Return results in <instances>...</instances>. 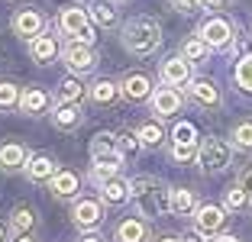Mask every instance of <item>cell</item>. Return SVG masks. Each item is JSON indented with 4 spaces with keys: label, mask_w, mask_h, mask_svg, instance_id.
<instances>
[{
    "label": "cell",
    "mask_w": 252,
    "mask_h": 242,
    "mask_svg": "<svg viewBox=\"0 0 252 242\" xmlns=\"http://www.w3.org/2000/svg\"><path fill=\"white\" fill-rule=\"evenodd\" d=\"M162 242H185V239H175V236H168V239H162Z\"/></svg>",
    "instance_id": "45"
},
{
    "label": "cell",
    "mask_w": 252,
    "mask_h": 242,
    "mask_svg": "<svg viewBox=\"0 0 252 242\" xmlns=\"http://www.w3.org/2000/svg\"><path fill=\"white\" fill-rule=\"evenodd\" d=\"M246 184H249V187H252V171H249V175H246Z\"/></svg>",
    "instance_id": "46"
},
{
    "label": "cell",
    "mask_w": 252,
    "mask_h": 242,
    "mask_svg": "<svg viewBox=\"0 0 252 242\" xmlns=\"http://www.w3.org/2000/svg\"><path fill=\"white\" fill-rule=\"evenodd\" d=\"M120 142L113 139L110 132H97L94 142H91V158L94 161H123V149H117Z\"/></svg>",
    "instance_id": "8"
},
{
    "label": "cell",
    "mask_w": 252,
    "mask_h": 242,
    "mask_svg": "<svg viewBox=\"0 0 252 242\" xmlns=\"http://www.w3.org/2000/svg\"><path fill=\"white\" fill-rule=\"evenodd\" d=\"M149 88H152V84H149V78L146 74H126L123 81H120V94L126 97V100H146L149 97Z\"/></svg>",
    "instance_id": "16"
},
{
    "label": "cell",
    "mask_w": 252,
    "mask_h": 242,
    "mask_svg": "<svg viewBox=\"0 0 252 242\" xmlns=\"http://www.w3.org/2000/svg\"><path fill=\"white\" fill-rule=\"evenodd\" d=\"M207 49H210V45L204 42V39H188V42L181 45V55H185L188 61H200L204 55H207Z\"/></svg>",
    "instance_id": "31"
},
{
    "label": "cell",
    "mask_w": 252,
    "mask_h": 242,
    "mask_svg": "<svg viewBox=\"0 0 252 242\" xmlns=\"http://www.w3.org/2000/svg\"><path fill=\"white\" fill-rule=\"evenodd\" d=\"M26 165H30V152L20 142H3L0 146V168L3 171H20Z\"/></svg>",
    "instance_id": "12"
},
{
    "label": "cell",
    "mask_w": 252,
    "mask_h": 242,
    "mask_svg": "<svg viewBox=\"0 0 252 242\" xmlns=\"http://www.w3.org/2000/svg\"><path fill=\"white\" fill-rule=\"evenodd\" d=\"M52 123L59 126L62 132L78 129V126H81V107H78V103H59L52 110Z\"/></svg>",
    "instance_id": "14"
},
{
    "label": "cell",
    "mask_w": 252,
    "mask_h": 242,
    "mask_svg": "<svg viewBox=\"0 0 252 242\" xmlns=\"http://www.w3.org/2000/svg\"><path fill=\"white\" fill-rule=\"evenodd\" d=\"M49 184H52L55 197H74L78 194V175H71V171H55Z\"/></svg>",
    "instance_id": "20"
},
{
    "label": "cell",
    "mask_w": 252,
    "mask_h": 242,
    "mask_svg": "<svg viewBox=\"0 0 252 242\" xmlns=\"http://www.w3.org/2000/svg\"><path fill=\"white\" fill-rule=\"evenodd\" d=\"M65 65L71 68L74 74H88V71H94V65H97V55L88 49L84 42H71L65 49Z\"/></svg>",
    "instance_id": "6"
},
{
    "label": "cell",
    "mask_w": 252,
    "mask_h": 242,
    "mask_svg": "<svg viewBox=\"0 0 252 242\" xmlns=\"http://www.w3.org/2000/svg\"><path fill=\"white\" fill-rule=\"evenodd\" d=\"M126 52L133 55H152V52L162 45V30H158L156 20L149 16H133V20L123 26V36H120Z\"/></svg>",
    "instance_id": "1"
},
{
    "label": "cell",
    "mask_w": 252,
    "mask_h": 242,
    "mask_svg": "<svg viewBox=\"0 0 252 242\" xmlns=\"http://www.w3.org/2000/svg\"><path fill=\"white\" fill-rule=\"evenodd\" d=\"M194 139V129H191V126H178V129H175V142H191Z\"/></svg>",
    "instance_id": "37"
},
{
    "label": "cell",
    "mask_w": 252,
    "mask_h": 242,
    "mask_svg": "<svg viewBox=\"0 0 252 242\" xmlns=\"http://www.w3.org/2000/svg\"><path fill=\"white\" fill-rule=\"evenodd\" d=\"M117 97H120V88L113 84V81L100 78V81L91 84V100H94V103H113Z\"/></svg>",
    "instance_id": "22"
},
{
    "label": "cell",
    "mask_w": 252,
    "mask_h": 242,
    "mask_svg": "<svg viewBox=\"0 0 252 242\" xmlns=\"http://www.w3.org/2000/svg\"><path fill=\"white\" fill-rule=\"evenodd\" d=\"M210 242H239L236 236H217V239H210Z\"/></svg>",
    "instance_id": "40"
},
{
    "label": "cell",
    "mask_w": 252,
    "mask_h": 242,
    "mask_svg": "<svg viewBox=\"0 0 252 242\" xmlns=\"http://www.w3.org/2000/svg\"><path fill=\"white\" fill-rule=\"evenodd\" d=\"M13 30H16V36H23V39H36L39 32L45 30V20L36 10H20V13L13 16Z\"/></svg>",
    "instance_id": "11"
},
{
    "label": "cell",
    "mask_w": 252,
    "mask_h": 242,
    "mask_svg": "<svg viewBox=\"0 0 252 242\" xmlns=\"http://www.w3.org/2000/svg\"><path fill=\"white\" fill-rule=\"evenodd\" d=\"M185 242H200V233H188V236H185Z\"/></svg>",
    "instance_id": "42"
},
{
    "label": "cell",
    "mask_w": 252,
    "mask_h": 242,
    "mask_svg": "<svg viewBox=\"0 0 252 242\" xmlns=\"http://www.w3.org/2000/svg\"><path fill=\"white\" fill-rule=\"evenodd\" d=\"M236 84L252 94V55H246V59L236 65Z\"/></svg>",
    "instance_id": "32"
},
{
    "label": "cell",
    "mask_w": 252,
    "mask_h": 242,
    "mask_svg": "<svg viewBox=\"0 0 252 242\" xmlns=\"http://www.w3.org/2000/svg\"><path fill=\"white\" fill-rule=\"evenodd\" d=\"M171 210L178 213V216L194 213V210H197V204H194V194L185 191V187H175V191H171Z\"/></svg>",
    "instance_id": "25"
},
{
    "label": "cell",
    "mask_w": 252,
    "mask_h": 242,
    "mask_svg": "<svg viewBox=\"0 0 252 242\" xmlns=\"http://www.w3.org/2000/svg\"><path fill=\"white\" fill-rule=\"evenodd\" d=\"M191 97H194V103H200V107H220V91L210 84V81H191Z\"/></svg>",
    "instance_id": "18"
},
{
    "label": "cell",
    "mask_w": 252,
    "mask_h": 242,
    "mask_svg": "<svg viewBox=\"0 0 252 242\" xmlns=\"http://www.w3.org/2000/svg\"><path fill=\"white\" fill-rule=\"evenodd\" d=\"M91 20H94L97 26L110 30V26H117V10H113V3H107V0H94V7H91Z\"/></svg>",
    "instance_id": "23"
},
{
    "label": "cell",
    "mask_w": 252,
    "mask_h": 242,
    "mask_svg": "<svg viewBox=\"0 0 252 242\" xmlns=\"http://www.w3.org/2000/svg\"><path fill=\"white\" fill-rule=\"evenodd\" d=\"M171 7H178V10H191V7H197V0H171Z\"/></svg>",
    "instance_id": "39"
},
{
    "label": "cell",
    "mask_w": 252,
    "mask_h": 242,
    "mask_svg": "<svg viewBox=\"0 0 252 242\" xmlns=\"http://www.w3.org/2000/svg\"><path fill=\"white\" fill-rule=\"evenodd\" d=\"M129 184L120 181V178H110V181L100 184V197H104V204H123L126 197H129Z\"/></svg>",
    "instance_id": "19"
},
{
    "label": "cell",
    "mask_w": 252,
    "mask_h": 242,
    "mask_svg": "<svg viewBox=\"0 0 252 242\" xmlns=\"http://www.w3.org/2000/svg\"><path fill=\"white\" fill-rule=\"evenodd\" d=\"M129 191H133V200L139 204V210L146 216H158L162 210H171V191H165L152 178H136L129 184Z\"/></svg>",
    "instance_id": "2"
},
{
    "label": "cell",
    "mask_w": 252,
    "mask_h": 242,
    "mask_svg": "<svg viewBox=\"0 0 252 242\" xmlns=\"http://www.w3.org/2000/svg\"><path fill=\"white\" fill-rule=\"evenodd\" d=\"M59 26L65 36H71V42H84L88 45L91 39H94V20H91V13H84V10L78 7H65L59 16Z\"/></svg>",
    "instance_id": "3"
},
{
    "label": "cell",
    "mask_w": 252,
    "mask_h": 242,
    "mask_svg": "<svg viewBox=\"0 0 252 242\" xmlns=\"http://www.w3.org/2000/svg\"><path fill=\"white\" fill-rule=\"evenodd\" d=\"M20 110L23 113H30V117H39V113L49 110V94L39 88H26L20 97Z\"/></svg>",
    "instance_id": "17"
},
{
    "label": "cell",
    "mask_w": 252,
    "mask_h": 242,
    "mask_svg": "<svg viewBox=\"0 0 252 242\" xmlns=\"http://www.w3.org/2000/svg\"><path fill=\"white\" fill-rule=\"evenodd\" d=\"M7 239V226H3V223H0V242Z\"/></svg>",
    "instance_id": "43"
},
{
    "label": "cell",
    "mask_w": 252,
    "mask_h": 242,
    "mask_svg": "<svg viewBox=\"0 0 252 242\" xmlns=\"http://www.w3.org/2000/svg\"><path fill=\"white\" fill-rule=\"evenodd\" d=\"M152 110L158 113V117H171V113L181 110V94L175 88H158L156 94H152Z\"/></svg>",
    "instance_id": "13"
},
{
    "label": "cell",
    "mask_w": 252,
    "mask_h": 242,
    "mask_svg": "<svg viewBox=\"0 0 252 242\" xmlns=\"http://www.w3.org/2000/svg\"><path fill=\"white\" fill-rule=\"evenodd\" d=\"M81 242H100V239H97V236H84Z\"/></svg>",
    "instance_id": "44"
},
{
    "label": "cell",
    "mask_w": 252,
    "mask_h": 242,
    "mask_svg": "<svg viewBox=\"0 0 252 242\" xmlns=\"http://www.w3.org/2000/svg\"><path fill=\"white\" fill-rule=\"evenodd\" d=\"M32 223H36V213H32L30 207H16L13 210V229L16 233H30Z\"/></svg>",
    "instance_id": "30"
},
{
    "label": "cell",
    "mask_w": 252,
    "mask_h": 242,
    "mask_svg": "<svg viewBox=\"0 0 252 242\" xmlns=\"http://www.w3.org/2000/svg\"><path fill=\"white\" fill-rule=\"evenodd\" d=\"M20 88H16L13 81H0V110H10V107H16L20 103Z\"/></svg>",
    "instance_id": "28"
},
{
    "label": "cell",
    "mask_w": 252,
    "mask_h": 242,
    "mask_svg": "<svg viewBox=\"0 0 252 242\" xmlns=\"http://www.w3.org/2000/svg\"><path fill=\"white\" fill-rule=\"evenodd\" d=\"M139 139H142V146H149V149H156L158 142L165 139V132H162V126H156V123H146L139 129Z\"/></svg>",
    "instance_id": "33"
},
{
    "label": "cell",
    "mask_w": 252,
    "mask_h": 242,
    "mask_svg": "<svg viewBox=\"0 0 252 242\" xmlns=\"http://www.w3.org/2000/svg\"><path fill=\"white\" fill-rule=\"evenodd\" d=\"M81 94H84V88L74 78H68V81H62V88H59V103H78Z\"/></svg>",
    "instance_id": "29"
},
{
    "label": "cell",
    "mask_w": 252,
    "mask_h": 242,
    "mask_svg": "<svg viewBox=\"0 0 252 242\" xmlns=\"http://www.w3.org/2000/svg\"><path fill=\"white\" fill-rule=\"evenodd\" d=\"M71 220H74V226L91 229V226H97V223L104 220V210H100L97 200H78L74 210H71Z\"/></svg>",
    "instance_id": "9"
},
{
    "label": "cell",
    "mask_w": 252,
    "mask_h": 242,
    "mask_svg": "<svg viewBox=\"0 0 252 242\" xmlns=\"http://www.w3.org/2000/svg\"><path fill=\"white\" fill-rule=\"evenodd\" d=\"M197 36L204 39V42L210 45V49H223V45H230V39H233V30H230V23L226 20H207V23H200V30H197Z\"/></svg>",
    "instance_id": "5"
},
{
    "label": "cell",
    "mask_w": 252,
    "mask_h": 242,
    "mask_svg": "<svg viewBox=\"0 0 252 242\" xmlns=\"http://www.w3.org/2000/svg\"><path fill=\"white\" fill-rule=\"evenodd\" d=\"M171 155H175V161H191L194 155H197V142H175V149H171Z\"/></svg>",
    "instance_id": "35"
},
{
    "label": "cell",
    "mask_w": 252,
    "mask_h": 242,
    "mask_svg": "<svg viewBox=\"0 0 252 242\" xmlns=\"http://www.w3.org/2000/svg\"><path fill=\"white\" fill-rule=\"evenodd\" d=\"M117 242H146V226L139 220H123L117 226Z\"/></svg>",
    "instance_id": "24"
},
{
    "label": "cell",
    "mask_w": 252,
    "mask_h": 242,
    "mask_svg": "<svg viewBox=\"0 0 252 242\" xmlns=\"http://www.w3.org/2000/svg\"><path fill=\"white\" fill-rule=\"evenodd\" d=\"M117 171H120L117 161H94V181H97V184L110 181V178L117 175Z\"/></svg>",
    "instance_id": "34"
},
{
    "label": "cell",
    "mask_w": 252,
    "mask_h": 242,
    "mask_svg": "<svg viewBox=\"0 0 252 242\" xmlns=\"http://www.w3.org/2000/svg\"><path fill=\"white\" fill-rule=\"evenodd\" d=\"M233 146L243 149V152H252V120L233 126Z\"/></svg>",
    "instance_id": "27"
},
{
    "label": "cell",
    "mask_w": 252,
    "mask_h": 242,
    "mask_svg": "<svg viewBox=\"0 0 252 242\" xmlns=\"http://www.w3.org/2000/svg\"><path fill=\"white\" fill-rule=\"evenodd\" d=\"M223 204H226V210H246L249 207V187H243V184L230 187L226 197H223Z\"/></svg>",
    "instance_id": "26"
},
{
    "label": "cell",
    "mask_w": 252,
    "mask_h": 242,
    "mask_svg": "<svg viewBox=\"0 0 252 242\" xmlns=\"http://www.w3.org/2000/svg\"><path fill=\"white\" fill-rule=\"evenodd\" d=\"M223 3L226 0H197V7H204V10H223Z\"/></svg>",
    "instance_id": "38"
},
{
    "label": "cell",
    "mask_w": 252,
    "mask_h": 242,
    "mask_svg": "<svg viewBox=\"0 0 252 242\" xmlns=\"http://www.w3.org/2000/svg\"><path fill=\"white\" fill-rule=\"evenodd\" d=\"M30 55L39 65H49V61L59 55V42H55L52 32H39L36 39H30Z\"/></svg>",
    "instance_id": "10"
},
{
    "label": "cell",
    "mask_w": 252,
    "mask_h": 242,
    "mask_svg": "<svg viewBox=\"0 0 252 242\" xmlns=\"http://www.w3.org/2000/svg\"><path fill=\"white\" fill-rule=\"evenodd\" d=\"M26 175H30L32 181H52L55 161L49 158V155H36V158H30V165H26Z\"/></svg>",
    "instance_id": "21"
},
{
    "label": "cell",
    "mask_w": 252,
    "mask_h": 242,
    "mask_svg": "<svg viewBox=\"0 0 252 242\" xmlns=\"http://www.w3.org/2000/svg\"><path fill=\"white\" fill-rule=\"evenodd\" d=\"M16 242H36V239H32L30 233H20V236H16Z\"/></svg>",
    "instance_id": "41"
},
{
    "label": "cell",
    "mask_w": 252,
    "mask_h": 242,
    "mask_svg": "<svg viewBox=\"0 0 252 242\" xmlns=\"http://www.w3.org/2000/svg\"><path fill=\"white\" fill-rule=\"evenodd\" d=\"M230 155H233V149L226 139H207L197 152V161L204 171H223L230 165Z\"/></svg>",
    "instance_id": "4"
},
{
    "label": "cell",
    "mask_w": 252,
    "mask_h": 242,
    "mask_svg": "<svg viewBox=\"0 0 252 242\" xmlns=\"http://www.w3.org/2000/svg\"><path fill=\"white\" fill-rule=\"evenodd\" d=\"M197 216H194V223H197V233H217V229L223 226V210L220 207H214V204H204V207H197Z\"/></svg>",
    "instance_id": "15"
},
{
    "label": "cell",
    "mask_w": 252,
    "mask_h": 242,
    "mask_svg": "<svg viewBox=\"0 0 252 242\" xmlns=\"http://www.w3.org/2000/svg\"><path fill=\"white\" fill-rule=\"evenodd\" d=\"M139 146H142L139 132H123V136H120V149H123V152L136 155V152H139Z\"/></svg>",
    "instance_id": "36"
},
{
    "label": "cell",
    "mask_w": 252,
    "mask_h": 242,
    "mask_svg": "<svg viewBox=\"0 0 252 242\" xmlns=\"http://www.w3.org/2000/svg\"><path fill=\"white\" fill-rule=\"evenodd\" d=\"M162 81L168 88H181V84H191V61L185 55H175V59L162 61Z\"/></svg>",
    "instance_id": "7"
}]
</instances>
